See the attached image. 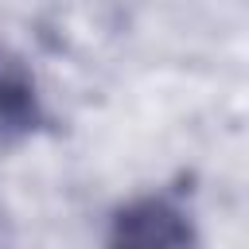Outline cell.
Returning <instances> with one entry per match:
<instances>
[{
    "label": "cell",
    "instance_id": "6da1fadb",
    "mask_svg": "<svg viewBox=\"0 0 249 249\" xmlns=\"http://www.w3.org/2000/svg\"><path fill=\"white\" fill-rule=\"evenodd\" d=\"M105 249H198V233L179 202L136 198L117 210Z\"/></svg>",
    "mask_w": 249,
    "mask_h": 249
},
{
    "label": "cell",
    "instance_id": "7a4b0ae2",
    "mask_svg": "<svg viewBox=\"0 0 249 249\" xmlns=\"http://www.w3.org/2000/svg\"><path fill=\"white\" fill-rule=\"evenodd\" d=\"M39 121H43V109H39L35 78L16 54L0 51V148L35 132Z\"/></svg>",
    "mask_w": 249,
    "mask_h": 249
}]
</instances>
